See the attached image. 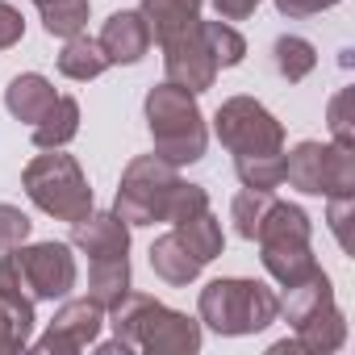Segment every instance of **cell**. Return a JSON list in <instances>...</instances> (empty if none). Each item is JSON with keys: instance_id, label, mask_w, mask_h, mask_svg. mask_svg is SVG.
Here are the masks:
<instances>
[{"instance_id": "cell-14", "label": "cell", "mask_w": 355, "mask_h": 355, "mask_svg": "<svg viewBox=\"0 0 355 355\" xmlns=\"http://www.w3.org/2000/svg\"><path fill=\"white\" fill-rule=\"evenodd\" d=\"M293 334H297V343H301L305 355H334L347 343V318H343L338 301H326L313 313H305L293 326Z\"/></svg>"}, {"instance_id": "cell-3", "label": "cell", "mask_w": 355, "mask_h": 355, "mask_svg": "<svg viewBox=\"0 0 355 355\" xmlns=\"http://www.w3.org/2000/svg\"><path fill=\"white\" fill-rule=\"evenodd\" d=\"M309 234H313V222L301 205L272 201V209L259 222L251 243H259V259H263L268 276L280 288H297V284H305L322 272V263L309 247Z\"/></svg>"}, {"instance_id": "cell-12", "label": "cell", "mask_w": 355, "mask_h": 355, "mask_svg": "<svg viewBox=\"0 0 355 355\" xmlns=\"http://www.w3.org/2000/svg\"><path fill=\"white\" fill-rule=\"evenodd\" d=\"M101 51L109 59V67H130L150 51V26L142 17V9H117L105 26H101Z\"/></svg>"}, {"instance_id": "cell-22", "label": "cell", "mask_w": 355, "mask_h": 355, "mask_svg": "<svg viewBox=\"0 0 355 355\" xmlns=\"http://www.w3.org/2000/svg\"><path fill=\"white\" fill-rule=\"evenodd\" d=\"M171 230L180 234V243H184L201 263H214V259L222 255V247H226V234H222V222L214 218V209H201V214H193V218H184V222H175Z\"/></svg>"}, {"instance_id": "cell-10", "label": "cell", "mask_w": 355, "mask_h": 355, "mask_svg": "<svg viewBox=\"0 0 355 355\" xmlns=\"http://www.w3.org/2000/svg\"><path fill=\"white\" fill-rule=\"evenodd\" d=\"M101 330H105V309H101L96 301H88V297L67 301V297H63V305L55 309L46 334H38V338H30V343H34V351H42V355H76V351L92 347V343L101 338Z\"/></svg>"}, {"instance_id": "cell-29", "label": "cell", "mask_w": 355, "mask_h": 355, "mask_svg": "<svg viewBox=\"0 0 355 355\" xmlns=\"http://www.w3.org/2000/svg\"><path fill=\"white\" fill-rule=\"evenodd\" d=\"M326 226H330L338 251L343 255H355V234H351V226H355V193L326 197Z\"/></svg>"}, {"instance_id": "cell-24", "label": "cell", "mask_w": 355, "mask_h": 355, "mask_svg": "<svg viewBox=\"0 0 355 355\" xmlns=\"http://www.w3.org/2000/svg\"><path fill=\"white\" fill-rule=\"evenodd\" d=\"M234 175H239L243 189L276 193L284 184V150H276V155H239L234 159Z\"/></svg>"}, {"instance_id": "cell-2", "label": "cell", "mask_w": 355, "mask_h": 355, "mask_svg": "<svg viewBox=\"0 0 355 355\" xmlns=\"http://www.w3.org/2000/svg\"><path fill=\"white\" fill-rule=\"evenodd\" d=\"M146 125H150V142H155L159 159H167L175 167L205 159L209 130H205V113L197 105V92L163 80L159 88L146 92Z\"/></svg>"}, {"instance_id": "cell-20", "label": "cell", "mask_w": 355, "mask_h": 355, "mask_svg": "<svg viewBox=\"0 0 355 355\" xmlns=\"http://www.w3.org/2000/svg\"><path fill=\"white\" fill-rule=\"evenodd\" d=\"M125 293H130V259L125 255L92 259V268H88V301H96L109 313Z\"/></svg>"}, {"instance_id": "cell-21", "label": "cell", "mask_w": 355, "mask_h": 355, "mask_svg": "<svg viewBox=\"0 0 355 355\" xmlns=\"http://www.w3.org/2000/svg\"><path fill=\"white\" fill-rule=\"evenodd\" d=\"M59 71H63L67 80L88 84V80H96V76H105V71H109V59H105V51H101V42H96V38H88V34H71V38H63Z\"/></svg>"}, {"instance_id": "cell-1", "label": "cell", "mask_w": 355, "mask_h": 355, "mask_svg": "<svg viewBox=\"0 0 355 355\" xmlns=\"http://www.w3.org/2000/svg\"><path fill=\"white\" fill-rule=\"evenodd\" d=\"M109 326H113V343H92L101 355H193L201 351V322L167 309L163 301L146 297V293H125L113 309H109Z\"/></svg>"}, {"instance_id": "cell-26", "label": "cell", "mask_w": 355, "mask_h": 355, "mask_svg": "<svg viewBox=\"0 0 355 355\" xmlns=\"http://www.w3.org/2000/svg\"><path fill=\"white\" fill-rule=\"evenodd\" d=\"M272 201H276V193H263V189H243V193L230 201V222H234L239 239H247V243L255 239V230H259V222L268 218Z\"/></svg>"}, {"instance_id": "cell-15", "label": "cell", "mask_w": 355, "mask_h": 355, "mask_svg": "<svg viewBox=\"0 0 355 355\" xmlns=\"http://www.w3.org/2000/svg\"><path fill=\"white\" fill-rule=\"evenodd\" d=\"M201 259L180 243V234H163V239H155L150 243V272L163 280V284H171V288H184V284H193L197 276H201Z\"/></svg>"}, {"instance_id": "cell-23", "label": "cell", "mask_w": 355, "mask_h": 355, "mask_svg": "<svg viewBox=\"0 0 355 355\" xmlns=\"http://www.w3.org/2000/svg\"><path fill=\"white\" fill-rule=\"evenodd\" d=\"M272 63H276L280 80L301 84V80L318 67V51H313V42L301 38V34H284V38H276V46H272Z\"/></svg>"}, {"instance_id": "cell-34", "label": "cell", "mask_w": 355, "mask_h": 355, "mask_svg": "<svg viewBox=\"0 0 355 355\" xmlns=\"http://www.w3.org/2000/svg\"><path fill=\"white\" fill-rule=\"evenodd\" d=\"M259 5H263V0H214V9H218L222 21H247Z\"/></svg>"}, {"instance_id": "cell-7", "label": "cell", "mask_w": 355, "mask_h": 355, "mask_svg": "<svg viewBox=\"0 0 355 355\" xmlns=\"http://www.w3.org/2000/svg\"><path fill=\"white\" fill-rule=\"evenodd\" d=\"M175 189H180V167L167 163V159H159L155 150L150 155H138L121 171V184H117V197H113V214L125 226L167 222V209H171Z\"/></svg>"}, {"instance_id": "cell-4", "label": "cell", "mask_w": 355, "mask_h": 355, "mask_svg": "<svg viewBox=\"0 0 355 355\" xmlns=\"http://www.w3.org/2000/svg\"><path fill=\"white\" fill-rule=\"evenodd\" d=\"M276 313H280L276 288H268L263 280H247V276L209 280L197 297V322L226 338L259 334L276 322Z\"/></svg>"}, {"instance_id": "cell-17", "label": "cell", "mask_w": 355, "mask_h": 355, "mask_svg": "<svg viewBox=\"0 0 355 355\" xmlns=\"http://www.w3.org/2000/svg\"><path fill=\"white\" fill-rule=\"evenodd\" d=\"M34 301L21 297V293H9L0 288V355H13V351H26L30 338H34Z\"/></svg>"}, {"instance_id": "cell-28", "label": "cell", "mask_w": 355, "mask_h": 355, "mask_svg": "<svg viewBox=\"0 0 355 355\" xmlns=\"http://www.w3.org/2000/svg\"><path fill=\"white\" fill-rule=\"evenodd\" d=\"M326 125H330V142L355 146V88H338L326 105Z\"/></svg>"}, {"instance_id": "cell-16", "label": "cell", "mask_w": 355, "mask_h": 355, "mask_svg": "<svg viewBox=\"0 0 355 355\" xmlns=\"http://www.w3.org/2000/svg\"><path fill=\"white\" fill-rule=\"evenodd\" d=\"M55 84L46 80V76H38V71H26V76H17V80H9V88H5V109L17 117V121H26V125H34V121H42V113L55 105Z\"/></svg>"}, {"instance_id": "cell-18", "label": "cell", "mask_w": 355, "mask_h": 355, "mask_svg": "<svg viewBox=\"0 0 355 355\" xmlns=\"http://www.w3.org/2000/svg\"><path fill=\"white\" fill-rule=\"evenodd\" d=\"M201 5L205 0H142V17L150 26V38L163 42L171 34L197 26L201 21Z\"/></svg>"}, {"instance_id": "cell-5", "label": "cell", "mask_w": 355, "mask_h": 355, "mask_svg": "<svg viewBox=\"0 0 355 355\" xmlns=\"http://www.w3.org/2000/svg\"><path fill=\"white\" fill-rule=\"evenodd\" d=\"M80 280L71 243H34L0 251V288L30 301H63Z\"/></svg>"}, {"instance_id": "cell-33", "label": "cell", "mask_w": 355, "mask_h": 355, "mask_svg": "<svg viewBox=\"0 0 355 355\" xmlns=\"http://www.w3.org/2000/svg\"><path fill=\"white\" fill-rule=\"evenodd\" d=\"M334 5H343V0H276V13H280V17L301 21V17L326 13V9H334Z\"/></svg>"}, {"instance_id": "cell-27", "label": "cell", "mask_w": 355, "mask_h": 355, "mask_svg": "<svg viewBox=\"0 0 355 355\" xmlns=\"http://www.w3.org/2000/svg\"><path fill=\"white\" fill-rule=\"evenodd\" d=\"M38 13H42V30L51 38H71V34H84V26H88V0H51Z\"/></svg>"}, {"instance_id": "cell-9", "label": "cell", "mask_w": 355, "mask_h": 355, "mask_svg": "<svg viewBox=\"0 0 355 355\" xmlns=\"http://www.w3.org/2000/svg\"><path fill=\"white\" fill-rule=\"evenodd\" d=\"M214 134L234 159L239 155H276V150H284V125L255 96L222 101L218 113H214Z\"/></svg>"}, {"instance_id": "cell-30", "label": "cell", "mask_w": 355, "mask_h": 355, "mask_svg": "<svg viewBox=\"0 0 355 355\" xmlns=\"http://www.w3.org/2000/svg\"><path fill=\"white\" fill-rule=\"evenodd\" d=\"M201 209H209V193L201 184L180 180V189H175V197H171V209H167V222L175 226V222H184V218H193Z\"/></svg>"}, {"instance_id": "cell-25", "label": "cell", "mask_w": 355, "mask_h": 355, "mask_svg": "<svg viewBox=\"0 0 355 355\" xmlns=\"http://www.w3.org/2000/svg\"><path fill=\"white\" fill-rule=\"evenodd\" d=\"M201 34H205V46H209V55H214V63H218V71L222 67H239L243 59H247V38L230 26V21H201Z\"/></svg>"}, {"instance_id": "cell-32", "label": "cell", "mask_w": 355, "mask_h": 355, "mask_svg": "<svg viewBox=\"0 0 355 355\" xmlns=\"http://www.w3.org/2000/svg\"><path fill=\"white\" fill-rule=\"evenodd\" d=\"M21 38H26V21H21V13L9 5V0H0V51L17 46Z\"/></svg>"}, {"instance_id": "cell-13", "label": "cell", "mask_w": 355, "mask_h": 355, "mask_svg": "<svg viewBox=\"0 0 355 355\" xmlns=\"http://www.w3.org/2000/svg\"><path fill=\"white\" fill-rule=\"evenodd\" d=\"M71 251H84L88 259H109L130 251V226L109 209V214H88L71 222Z\"/></svg>"}, {"instance_id": "cell-31", "label": "cell", "mask_w": 355, "mask_h": 355, "mask_svg": "<svg viewBox=\"0 0 355 355\" xmlns=\"http://www.w3.org/2000/svg\"><path fill=\"white\" fill-rule=\"evenodd\" d=\"M30 239V218L17 205H0V251H13Z\"/></svg>"}, {"instance_id": "cell-35", "label": "cell", "mask_w": 355, "mask_h": 355, "mask_svg": "<svg viewBox=\"0 0 355 355\" xmlns=\"http://www.w3.org/2000/svg\"><path fill=\"white\" fill-rule=\"evenodd\" d=\"M34 5H38V9H42V5H51V0H34Z\"/></svg>"}, {"instance_id": "cell-19", "label": "cell", "mask_w": 355, "mask_h": 355, "mask_svg": "<svg viewBox=\"0 0 355 355\" xmlns=\"http://www.w3.org/2000/svg\"><path fill=\"white\" fill-rule=\"evenodd\" d=\"M76 134H80V101L76 96H55V105L42 113V121H34V146L38 150L67 146Z\"/></svg>"}, {"instance_id": "cell-6", "label": "cell", "mask_w": 355, "mask_h": 355, "mask_svg": "<svg viewBox=\"0 0 355 355\" xmlns=\"http://www.w3.org/2000/svg\"><path fill=\"white\" fill-rule=\"evenodd\" d=\"M21 189L26 197L55 222H80L92 214V189H88V175L84 167L63 155V146L34 155L21 171Z\"/></svg>"}, {"instance_id": "cell-11", "label": "cell", "mask_w": 355, "mask_h": 355, "mask_svg": "<svg viewBox=\"0 0 355 355\" xmlns=\"http://www.w3.org/2000/svg\"><path fill=\"white\" fill-rule=\"evenodd\" d=\"M159 51H163V76H167L171 84H180V88H189V92L214 88L218 63H214V55H209V46H205L201 21L189 26V30H180V34H171V38H163Z\"/></svg>"}, {"instance_id": "cell-8", "label": "cell", "mask_w": 355, "mask_h": 355, "mask_svg": "<svg viewBox=\"0 0 355 355\" xmlns=\"http://www.w3.org/2000/svg\"><path fill=\"white\" fill-rule=\"evenodd\" d=\"M284 180L305 197L355 193V146L343 142H297L284 155Z\"/></svg>"}]
</instances>
